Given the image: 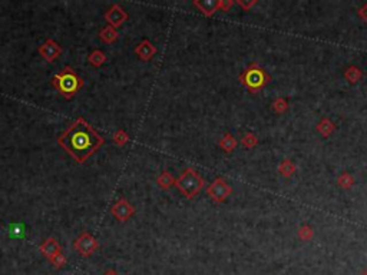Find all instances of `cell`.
Masks as SVG:
<instances>
[{
    "label": "cell",
    "mask_w": 367,
    "mask_h": 275,
    "mask_svg": "<svg viewBox=\"0 0 367 275\" xmlns=\"http://www.w3.org/2000/svg\"><path fill=\"white\" fill-rule=\"evenodd\" d=\"M105 144V138L93 129L82 116L78 118L68 129L57 138L60 146L78 163H85Z\"/></svg>",
    "instance_id": "6da1fadb"
},
{
    "label": "cell",
    "mask_w": 367,
    "mask_h": 275,
    "mask_svg": "<svg viewBox=\"0 0 367 275\" xmlns=\"http://www.w3.org/2000/svg\"><path fill=\"white\" fill-rule=\"evenodd\" d=\"M218 146H220V148H221L226 154H231V152H234V151H235V148L238 146V142H237V139L234 138V135H232V133L227 132V133L223 135V138L220 139Z\"/></svg>",
    "instance_id": "5bb4252c"
},
{
    "label": "cell",
    "mask_w": 367,
    "mask_h": 275,
    "mask_svg": "<svg viewBox=\"0 0 367 275\" xmlns=\"http://www.w3.org/2000/svg\"><path fill=\"white\" fill-rule=\"evenodd\" d=\"M192 4L207 17H211L220 10V0H194Z\"/></svg>",
    "instance_id": "8fae6325"
},
{
    "label": "cell",
    "mask_w": 367,
    "mask_h": 275,
    "mask_svg": "<svg viewBox=\"0 0 367 275\" xmlns=\"http://www.w3.org/2000/svg\"><path fill=\"white\" fill-rule=\"evenodd\" d=\"M271 109H273V112L282 115V114H285L288 111V102L284 98H277L271 103Z\"/></svg>",
    "instance_id": "7402d4cb"
},
{
    "label": "cell",
    "mask_w": 367,
    "mask_h": 275,
    "mask_svg": "<svg viewBox=\"0 0 367 275\" xmlns=\"http://www.w3.org/2000/svg\"><path fill=\"white\" fill-rule=\"evenodd\" d=\"M204 185H205L204 178L191 166L186 168L183 174L177 178V182H175V188L178 189L186 199H194L202 191Z\"/></svg>",
    "instance_id": "3957f363"
},
{
    "label": "cell",
    "mask_w": 367,
    "mask_h": 275,
    "mask_svg": "<svg viewBox=\"0 0 367 275\" xmlns=\"http://www.w3.org/2000/svg\"><path fill=\"white\" fill-rule=\"evenodd\" d=\"M241 145L244 146L245 149H253L255 146L258 145V138H257V135L253 133V132H247L244 136H242V139H241Z\"/></svg>",
    "instance_id": "603a6c76"
},
{
    "label": "cell",
    "mask_w": 367,
    "mask_h": 275,
    "mask_svg": "<svg viewBox=\"0 0 367 275\" xmlns=\"http://www.w3.org/2000/svg\"><path fill=\"white\" fill-rule=\"evenodd\" d=\"M296 165L291 159H284L278 165V172L284 176V178H291L294 172H296Z\"/></svg>",
    "instance_id": "d6986e66"
},
{
    "label": "cell",
    "mask_w": 367,
    "mask_h": 275,
    "mask_svg": "<svg viewBox=\"0 0 367 275\" xmlns=\"http://www.w3.org/2000/svg\"><path fill=\"white\" fill-rule=\"evenodd\" d=\"M85 85V80L72 69L71 66L63 68L52 78V86L62 95L65 99H72Z\"/></svg>",
    "instance_id": "7a4b0ae2"
},
{
    "label": "cell",
    "mask_w": 367,
    "mask_h": 275,
    "mask_svg": "<svg viewBox=\"0 0 367 275\" xmlns=\"http://www.w3.org/2000/svg\"><path fill=\"white\" fill-rule=\"evenodd\" d=\"M334 130H336V125H334L328 118H323V119L317 123V132H319L323 138H328Z\"/></svg>",
    "instance_id": "ac0fdd59"
},
{
    "label": "cell",
    "mask_w": 367,
    "mask_h": 275,
    "mask_svg": "<svg viewBox=\"0 0 367 275\" xmlns=\"http://www.w3.org/2000/svg\"><path fill=\"white\" fill-rule=\"evenodd\" d=\"M234 3H235V1H232V0H220V10L228 12V10L234 6Z\"/></svg>",
    "instance_id": "4316f807"
},
{
    "label": "cell",
    "mask_w": 367,
    "mask_h": 275,
    "mask_svg": "<svg viewBox=\"0 0 367 275\" xmlns=\"http://www.w3.org/2000/svg\"><path fill=\"white\" fill-rule=\"evenodd\" d=\"M118 38H119L118 29H115V28L109 26V25H106L105 28H102L100 32H99V39L105 44L115 43Z\"/></svg>",
    "instance_id": "4fadbf2b"
},
{
    "label": "cell",
    "mask_w": 367,
    "mask_h": 275,
    "mask_svg": "<svg viewBox=\"0 0 367 275\" xmlns=\"http://www.w3.org/2000/svg\"><path fill=\"white\" fill-rule=\"evenodd\" d=\"M175 182H177V179L174 178V175L171 174L170 171H164L162 174L158 175V178H156L158 187L161 189H164V191H168L172 187H175Z\"/></svg>",
    "instance_id": "9a60e30c"
},
{
    "label": "cell",
    "mask_w": 367,
    "mask_h": 275,
    "mask_svg": "<svg viewBox=\"0 0 367 275\" xmlns=\"http://www.w3.org/2000/svg\"><path fill=\"white\" fill-rule=\"evenodd\" d=\"M135 55L143 62H149L156 55V46L151 40L143 39L141 43H138L134 49Z\"/></svg>",
    "instance_id": "30bf717a"
},
{
    "label": "cell",
    "mask_w": 367,
    "mask_h": 275,
    "mask_svg": "<svg viewBox=\"0 0 367 275\" xmlns=\"http://www.w3.org/2000/svg\"><path fill=\"white\" fill-rule=\"evenodd\" d=\"M106 55L105 52H102L100 49H93L89 55H88V62L93 66V68H100L105 65L106 62Z\"/></svg>",
    "instance_id": "2e32d148"
},
{
    "label": "cell",
    "mask_w": 367,
    "mask_h": 275,
    "mask_svg": "<svg viewBox=\"0 0 367 275\" xmlns=\"http://www.w3.org/2000/svg\"><path fill=\"white\" fill-rule=\"evenodd\" d=\"M232 194V188L224 178L218 176L207 187V195L215 203H223L228 199V196Z\"/></svg>",
    "instance_id": "5b68a950"
},
{
    "label": "cell",
    "mask_w": 367,
    "mask_h": 275,
    "mask_svg": "<svg viewBox=\"0 0 367 275\" xmlns=\"http://www.w3.org/2000/svg\"><path fill=\"white\" fill-rule=\"evenodd\" d=\"M39 55L42 56L46 62L52 63L55 62L60 55H62V47L60 44L55 42L53 39H46L41 46H39Z\"/></svg>",
    "instance_id": "9c48e42d"
},
{
    "label": "cell",
    "mask_w": 367,
    "mask_h": 275,
    "mask_svg": "<svg viewBox=\"0 0 367 275\" xmlns=\"http://www.w3.org/2000/svg\"><path fill=\"white\" fill-rule=\"evenodd\" d=\"M344 78H346V80L349 82V83H357V82H360L362 80V78H363V72H362V69L359 68V66H349L346 71H344Z\"/></svg>",
    "instance_id": "e0dca14e"
},
{
    "label": "cell",
    "mask_w": 367,
    "mask_h": 275,
    "mask_svg": "<svg viewBox=\"0 0 367 275\" xmlns=\"http://www.w3.org/2000/svg\"><path fill=\"white\" fill-rule=\"evenodd\" d=\"M354 184H356L354 176L352 174H349V172H343V174L337 178V185H339L341 189H344V191L353 188Z\"/></svg>",
    "instance_id": "ffe728a7"
},
{
    "label": "cell",
    "mask_w": 367,
    "mask_h": 275,
    "mask_svg": "<svg viewBox=\"0 0 367 275\" xmlns=\"http://www.w3.org/2000/svg\"><path fill=\"white\" fill-rule=\"evenodd\" d=\"M103 17H105L106 23H108L109 26L115 28V29L121 28V26L127 22L128 19H129L127 10H125L121 4H118V3L112 4V6L105 12Z\"/></svg>",
    "instance_id": "52a82bcc"
},
{
    "label": "cell",
    "mask_w": 367,
    "mask_h": 275,
    "mask_svg": "<svg viewBox=\"0 0 367 275\" xmlns=\"http://www.w3.org/2000/svg\"><path fill=\"white\" fill-rule=\"evenodd\" d=\"M49 262L52 264V267L53 268H56V270H60V268H63L65 265H66V262H68V260H66V257L60 252V254H57V255H55L53 258H50L49 260Z\"/></svg>",
    "instance_id": "d4e9b609"
},
{
    "label": "cell",
    "mask_w": 367,
    "mask_h": 275,
    "mask_svg": "<svg viewBox=\"0 0 367 275\" xmlns=\"http://www.w3.org/2000/svg\"><path fill=\"white\" fill-rule=\"evenodd\" d=\"M41 252H42L47 260H50V258H53L55 255L62 252V246H60V244L57 242L56 238L49 236L47 239L43 241V244L41 245Z\"/></svg>",
    "instance_id": "7c38bea8"
},
{
    "label": "cell",
    "mask_w": 367,
    "mask_h": 275,
    "mask_svg": "<svg viewBox=\"0 0 367 275\" xmlns=\"http://www.w3.org/2000/svg\"><path fill=\"white\" fill-rule=\"evenodd\" d=\"M363 275H367V268L365 270V271H363Z\"/></svg>",
    "instance_id": "f546056e"
},
{
    "label": "cell",
    "mask_w": 367,
    "mask_h": 275,
    "mask_svg": "<svg viewBox=\"0 0 367 275\" xmlns=\"http://www.w3.org/2000/svg\"><path fill=\"white\" fill-rule=\"evenodd\" d=\"M297 235H298V238H300L301 241L307 242V241H311V239H313V236H314V231H313V228H311L310 225L304 224V225H301V227L298 228Z\"/></svg>",
    "instance_id": "cb8c5ba5"
},
{
    "label": "cell",
    "mask_w": 367,
    "mask_h": 275,
    "mask_svg": "<svg viewBox=\"0 0 367 275\" xmlns=\"http://www.w3.org/2000/svg\"><path fill=\"white\" fill-rule=\"evenodd\" d=\"M103 275H119V274H118V273H116L115 270H109V271H106V273H105Z\"/></svg>",
    "instance_id": "f1b7e54d"
},
{
    "label": "cell",
    "mask_w": 367,
    "mask_h": 275,
    "mask_svg": "<svg viewBox=\"0 0 367 275\" xmlns=\"http://www.w3.org/2000/svg\"><path fill=\"white\" fill-rule=\"evenodd\" d=\"M111 214L121 222H127L135 214V208L132 206V203L128 202V199L121 198L119 201L113 203L111 208Z\"/></svg>",
    "instance_id": "ba28073f"
},
{
    "label": "cell",
    "mask_w": 367,
    "mask_h": 275,
    "mask_svg": "<svg viewBox=\"0 0 367 275\" xmlns=\"http://www.w3.org/2000/svg\"><path fill=\"white\" fill-rule=\"evenodd\" d=\"M112 141L116 146H125L129 142V135L127 133V130L124 129L115 130L112 135Z\"/></svg>",
    "instance_id": "44dd1931"
},
{
    "label": "cell",
    "mask_w": 367,
    "mask_h": 275,
    "mask_svg": "<svg viewBox=\"0 0 367 275\" xmlns=\"http://www.w3.org/2000/svg\"><path fill=\"white\" fill-rule=\"evenodd\" d=\"M235 3L240 6L242 10H245V12H247V10H250L253 6L257 4V0H248V1H245V0H237Z\"/></svg>",
    "instance_id": "484cf974"
},
{
    "label": "cell",
    "mask_w": 367,
    "mask_h": 275,
    "mask_svg": "<svg viewBox=\"0 0 367 275\" xmlns=\"http://www.w3.org/2000/svg\"><path fill=\"white\" fill-rule=\"evenodd\" d=\"M240 82L251 93H257L271 82V76L266 72L257 62H253L244 72L238 76Z\"/></svg>",
    "instance_id": "277c9868"
},
{
    "label": "cell",
    "mask_w": 367,
    "mask_h": 275,
    "mask_svg": "<svg viewBox=\"0 0 367 275\" xmlns=\"http://www.w3.org/2000/svg\"><path fill=\"white\" fill-rule=\"evenodd\" d=\"M359 16H360V17H362V19H363V20L367 23V3L366 4H363V6L359 9Z\"/></svg>",
    "instance_id": "83f0119b"
},
{
    "label": "cell",
    "mask_w": 367,
    "mask_h": 275,
    "mask_svg": "<svg viewBox=\"0 0 367 275\" xmlns=\"http://www.w3.org/2000/svg\"><path fill=\"white\" fill-rule=\"evenodd\" d=\"M73 248L78 251L79 255L82 257H92L99 248L98 239L91 234V232H82L73 242Z\"/></svg>",
    "instance_id": "8992f818"
}]
</instances>
